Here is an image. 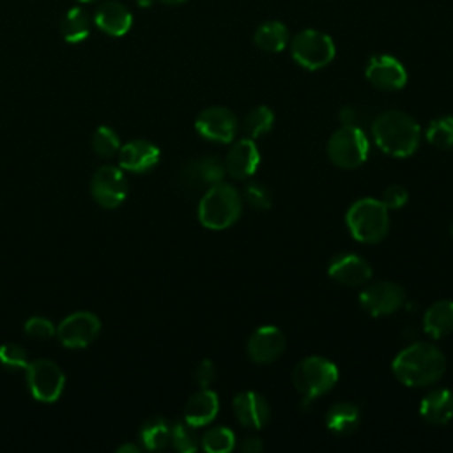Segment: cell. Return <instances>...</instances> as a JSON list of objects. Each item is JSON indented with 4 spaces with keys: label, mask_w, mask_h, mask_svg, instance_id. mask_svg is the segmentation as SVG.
Masks as SVG:
<instances>
[{
    "label": "cell",
    "mask_w": 453,
    "mask_h": 453,
    "mask_svg": "<svg viewBox=\"0 0 453 453\" xmlns=\"http://www.w3.org/2000/svg\"><path fill=\"white\" fill-rule=\"evenodd\" d=\"M391 368L403 386L425 388L444 375L446 357L434 343L414 342L396 354Z\"/></svg>",
    "instance_id": "cell-1"
},
{
    "label": "cell",
    "mask_w": 453,
    "mask_h": 453,
    "mask_svg": "<svg viewBox=\"0 0 453 453\" xmlns=\"http://www.w3.org/2000/svg\"><path fill=\"white\" fill-rule=\"evenodd\" d=\"M372 136L384 154L409 157L419 145V124L405 111H382L372 122Z\"/></svg>",
    "instance_id": "cell-2"
},
{
    "label": "cell",
    "mask_w": 453,
    "mask_h": 453,
    "mask_svg": "<svg viewBox=\"0 0 453 453\" xmlns=\"http://www.w3.org/2000/svg\"><path fill=\"white\" fill-rule=\"evenodd\" d=\"M241 193L223 180L207 188L198 203V219L209 230H225L232 226L241 218Z\"/></svg>",
    "instance_id": "cell-3"
},
{
    "label": "cell",
    "mask_w": 453,
    "mask_h": 453,
    "mask_svg": "<svg viewBox=\"0 0 453 453\" xmlns=\"http://www.w3.org/2000/svg\"><path fill=\"white\" fill-rule=\"evenodd\" d=\"M350 235L365 244L379 242L389 230V212L380 200L359 198L356 200L345 216Z\"/></svg>",
    "instance_id": "cell-4"
},
{
    "label": "cell",
    "mask_w": 453,
    "mask_h": 453,
    "mask_svg": "<svg viewBox=\"0 0 453 453\" xmlns=\"http://www.w3.org/2000/svg\"><path fill=\"white\" fill-rule=\"evenodd\" d=\"M292 382L303 398L310 402L326 395L336 386L338 368L326 357L310 356L296 365L292 372Z\"/></svg>",
    "instance_id": "cell-5"
},
{
    "label": "cell",
    "mask_w": 453,
    "mask_h": 453,
    "mask_svg": "<svg viewBox=\"0 0 453 453\" xmlns=\"http://www.w3.org/2000/svg\"><path fill=\"white\" fill-rule=\"evenodd\" d=\"M370 143L361 127L342 126L327 140V156L333 165L352 170L361 166L368 157Z\"/></svg>",
    "instance_id": "cell-6"
},
{
    "label": "cell",
    "mask_w": 453,
    "mask_h": 453,
    "mask_svg": "<svg viewBox=\"0 0 453 453\" xmlns=\"http://www.w3.org/2000/svg\"><path fill=\"white\" fill-rule=\"evenodd\" d=\"M290 53L301 67L317 71L333 62L336 46L327 34L315 28H306L292 37Z\"/></svg>",
    "instance_id": "cell-7"
},
{
    "label": "cell",
    "mask_w": 453,
    "mask_h": 453,
    "mask_svg": "<svg viewBox=\"0 0 453 453\" xmlns=\"http://www.w3.org/2000/svg\"><path fill=\"white\" fill-rule=\"evenodd\" d=\"M27 386L30 395L42 403H53L62 396L65 388V375L62 368L51 359L28 361L25 368Z\"/></svg>",
    "instance_id": "cell-8"
},
{
    "label": "cell",
    "mask_w": 453,
    "mask_h": 453,
    "mask_svg": "<svg viewBox=\"0 0 453 453\" xmlns=\"http://www.w3.org/2000/svg\"><path fill=\"white\" fill-rule=\"evenodd\" d=\"M90 193L101 207H119L127 196V180L122 168L113 165L99 166L90 179Z\"/></svg>",
    "instance_id": "cell-9"
},
{
    "label": "cell",
    "mask_w": 453,
    "mask_h": 453,
    "mask_svg": "<svg viewBox=\"0 0 453 453\" xmlns=\"http://www.w3.org/2000/svg\"><path fill=\"white\" fill-rule=\"evenodd\" d=\"M99 333L101 320L92 311H74L67 315L57 327V336L67 349L88 347Z\"/></svg>",
    "instance_id": "cell-10"
},
{
    "label": "cell",
    "mask_w": 453,
    "mask_h": 453,
    "mask_svg": "<svg viewBox=\"0 0 453 453\" xmlns=\"http://www.w3.org/2000/svg\"><path fill=\"white\" fill-rule=\"evenodd\" d=\"M237 117L225 106H209L202 110L195 120L196 133L216 143H230L237 133Z\"/></svg>",
    "instance_id": "cell-11"
},
{
    "label": "cell",
    "mask_w": 453,
    "mask_h": 453,
    "mask_svg": "<svg viewBox=\"0 0 453 453\" xmlns=\"http://www.w3.org/2000/svg\"><path fill=\"white\" fill-rule=\"evenodd\" d=\"M359 303L372 317H384L403 306L405 292L393 281H377L361 290Z\"/></svg>",
    "instance_id": "cell-12"
},
{
    "label": "cell",
    "mask_w": 453,
    "mask_h": 453,
    "mask_svg": "<svg viewBox=\"0 0 453 453\" xmlns=\"http://www.w3.org/2000/svg\"><path fill=\"white\" fill-rule=\"evenodd\" d=\"M366 80L380 90H400L407 83V71L403 64L391 55H373L365 69Z\"/></svg>",
    "instance_id": "cell-13"
},
{
    "label": "cell",
    "mask_w": 453,
    "mask_h": 453,
    "mask_svg": "<svg viewBox=\"0 0 453 453\" xmlns=\"http://www.w3.org/2000/svg\"><path fill=\"white\" fill-rule=\"evenodd\" d=\"M285 350V334L276 326H260L251 333L246 352L251 361L265 365L276 361Z\"/></svg>",
    "instance_id": "cell-14"
},
{
    "label": "cell",
    "mask_w": 453,
    "mask_h": 453,
    "mask_svg": "<svg viewBox=\"0 0 453 453\" xmlns=\"http://www.w3.org/2000/svg\"><path fill=\"white\" fill-rule=\"evenodd\" d=\"M226 175L225 163L216 156H202L193 161H189L182 172L180 180L189 189H202L211 188L223 180Z\"/></svg>",
    "instance_id": "cell-15"
},
{
    "label": "cell",
    "mask_w": 453,
    "mask_h": 453,
    "mask_svg": "<svg viewBox=\"0 0 453 453\" xmlns=\"http://www.w3.org/2000/svg\"><path fill=\"white\" fill-rule=\"evenodd\" d=\"M327 274L342 285L361 287L372 278V267L356 253H340L329 262Z\"/></svg>",
    "instance_id": "cell-16"
},
{
    "label": "cell",
    "mask_w": 453,
    "mask_h": 453,
    "mask_svg": "<svg viewBox=\"0 0 453 453\" xmlns=\"http://www.w3.org/2000/svg\"><path fill=\"white\" fill-rule=\"evenodd\" d=\"M225 170L235 180H246L255 173L260 165V152L257 143L251 138H242L235 142L226 157H225Z\"/></svg>",
    "instance_id": "cell-17"
},
{
    "label": "cell",
    "mask_w": 453,
    "mask_h": 453,
    "mask_svg": "<svg viewBox=\"0 0 453 453\" xmlns=\"http://www.w3.org/2000/svg\"><path fill=\"white\" fill-rule=\"evenodd\" d=\"M232 407L237 421L246 428L258 430L269 421L271 416L267 400L257 391H242L235 395Z\"/></svg>",
    "instance_id": "cell-18"
},
{
    "label": "cell",
    "mask_w": 453,
    "mask_h": 453,
    "mask_svg": "<svg viewBox=\"0 0 453 453\" xmlns=\"http://www.w3.org/2000/svg\"><path fill=\"white\" fill-rule=\"evenodd\" d=\"M92 21L106 35L122 37L131 30L133 14L122 2L108 0L96 9Z\"/></svg>",
    "instance_id": "cell-19"
},
{
    "label": "cell",
    "mask_w": 453,
    "mask_h": 453,
    "mask_svg": "<svg viewBox=\"0 0 453 453\" xmlns=\"http://www.w3.org/2000/svg\"><path fill=\"white\" fill-rule=\"evenodd\" d=\"M159 163V149L149 140H131L120 145L119 166L133 173H143Z\"/></svg>",
    "instance_id": "cell-20"
},
{
    "label": "cell",
    "mask_w": 453,
    "mask_h": 453,
    "mask_svg": "<svg viewBox=\"0 0 453 453\" xmlns=\"http://www.w3.org/2000/svg\"><path fill=\"white\" fill-rule=\"evenodd\" d=\"M219 411V398L209 388H200L189 396L184 407V421L195 428L211 425Z\"/></svg>",
    "instance_id": "cell-21"
},
{
    "label": "cell",
    "mask_w": 453,
    "mask_h": 453,
    "mask_svg": "<svg viewBox=\"0 0 453 453\" xmlns=\"http://www.w3.org/2000/svg\"><path fill=\"white\" fill-rule=\"evenodd\" d=\"M419 414L430 425H448L453 419V391L439 388L426 393L419 403Z\"/></svg>",
    "instance_id": "cell-22"
},
{
    "label": "cell",
    "mask_w": 453,
    "mask_h": 453,
    "mask_svg": "<svg viewBox=\"0 0 453 453\" xmlns=\"http://www.w3.org/2000/svg\"><path fill=\"white\" fill-rule=\"evenodd\" d=\"M361 421L359 407L352 402H336L326 412V426L336 435H350Z\"/></svg>",
    "instance_id": "cell-23"
},
{
    "label": "cell",
    "mask_w": 453,
    "mask_h": 453,
    "mask_svg": "<svg viewBox=\"0 0 453 453\" xmlns=\"http://www.w3.org/2000/svg\"><path fill=\"white\" fill-rule=\"evenodd\" d=\"M423 329L432 338H442L453 333V301H435L423 315Z\"/></svg>",
    "instance_id": "cell-24"
},
{
    "label": "cell",
    "mask_w": 453,
    "mask_h": 453,
    "mask_svg": "<svg viewBox=\"0 0 453 453\" xmlns=\"http://www.w3.org/2000/svg\"><path fill=\"white\" fill-rule=\"evenodd\" d=\"M90 16L88 12L76 5V7H71L60 19V34L64 37L65 42L69 44H78L81 41H85L90 34Z\"/></svg>",
    "instance_id": "cell-25"
},
{
    "label": "cell",
    "mask_w": 453,
    "mask_h": 453,
    "mask_svg": "<svg viewBox=\"0 0 453 453\" xmlns=\"http://www.w3.org/2000/svg\"><path fill=\"white\" fill-rule=\"evenodd\" d=\"M288 28L285 27V23L281 21H265L262 23L257 30H255V35H253V41L255 44L264 50V51H269V53H278L281 50L287 48L288 44Z\"/></svg>",
    "instance_id": "cell-26"
},
{
    "label": "cell",
    "mask_w": 453,
    "mask_h": 453,
    "mask_svg": "<svg viewBox=\"0 0 453 453\" xmlns=\"http://www.w3.org/2000/svg\"><path fill=\"white\" fill-rule=\"evenodd\" d=\"M172 425L165 418H150L140 428V441L145 449L157 451L170 444Z\"/></svg>",
    "instance_id": "cell-27"
},
{
    "label": "cell",
    "mask_w": 453,
    "mask_h": 453,
    "mask_svg": "<svg viewBox=\"0 0 453 453\" xmlns=\"http://www.w3.org/2000/svg\"><path fill=\"white\" fill-rule=\"evenodd\" d=\"M200 448L207 453H228L235 448V434L228 426H212L200 437Z\"/></svg>",
    "instance_id": "cell-28"
},
{
    "label": "cell",
    "mask_w": 453,
    "mask_h": 453,
    "mask_svg": "<svg viewBox=\"0 0 453 453\" xmlns=\"http://www.w3.org/2000/svg\"><path fill=\"white\" fill-rule=\"evenodd\" d=\"M274 124V113L269 106H257L253 108L246 117H244V122H242V133L255 140V138H260L264 134H267L271 131Z\"/></svg>",
    "instance_id": "cell-29"
},
{
    "label": "cell",
    "mask_w": 453,
    "mask_h": 453,
    "mask_svg": "<svg viewBox=\"0 0 453 453\" xmlns=\"http://www.w3.org/2000/svg\"><path fill=\"white\" fill-rule=\"evenodd\" d=\"M170 442L180 453H193L200 448V439L196 435V428L186 421H177L172 425Z\"/></svg>",
    "instance_id": "cell-30"
},
{
    "label": "cell",
    "mask_w": 453,
    "mask_h": 453,
    "mask_svg": "<svg viewBox=\"0 0 453 453\" xmlns=\"http://www.w3.org/2000/svg\"><path fill=\"white\" fill-rule=\"evenodd\" d=\"M426 140L439 149H453V117H439L426 127Z\"/></svg>",
    "instance_id": "cell-31"
},
{
    "label": "cell",
    "mask_w": 453,
    "mask_h": 453,
    "mask_svg": "<svg viewBox=\"0 0 453 453\" xmlns=\"http://www.w3.org/2000/svg\"><path fill=\"white\" fill-rule=\"evenodd\" d=\"M92 149L101 157H111L120 150V138L110 126H99L92 134Z\"/></svg>",
    "instance_id": "cell-32"
},
{
    "label": "cell",
    "mask_w": 453,
    "mask_h": 453,
    "mask_svg": "<svg viewBox=\"0 0 453 453\" xmlns=\"http://www.w3.org/2000/svg\"><path fill=\"white\" fill-rule=\"evenodd\" d=\"M30 357L23 345L4 343L0 345V365L7 370H25Z\"/></svg>",
    "instance_id": "cell-33"
},
{
    "label": "cell",
    "mask_w": 453,
    "mask_h": 453,
    "mask_svg": "<svg viewBox=\"0 0 453 453\" xmlns=\"http://www.w3.org/2000/svg\"><path fill=\"white\" fill-rule=\"evenodd\" d=\"M241 196H242V200L250 207H253L257 211H267L271 207V203H273L271 193H269V189L262 182H248L244 186Z\"/></svg>",
    "instance_id": "cell-34"
},
{
    "label": "cell",
    "mask_w": 453,
    "mask_h": 453,
    "mask_svg": "<svg viewBox=\"0 0 453 453\" xmlns=\"http://www.w3.org/2000/svg\"><path fill=\"white\" fill-rule=\"evenodd\" d=\"M25 334L32 336V338H37V340H48L51 336L57 334V327L55 324L46 319V317H30L27 322H25Z\"/></svg>",
    "instance_id": "cell-35"
},
{
    "label": "cell",
    "mask_w": 453,
    "mask_h": 453,
    "mask_svg": "<svg viewBox=\"0 0 453 453\" xmlns=\"http://www.w3.org/2000/svg\"><path fill=\"white\" fill-rule=\"evenodd\" d=\"M407 200H409L407 189L402 188V186H398V184L388 186V188L384 189V193H382V198H380V202L386 205L388 211H389V209H400V207H403V205L407 203Z\"/></svg>",
    "instance_id": "cell-36"
},
{
    "label": "cell",
    "mask_w": 453,
    "mask_h": 453,
    "mask_svg": "<svg viewBox=\"0 0 453 453\" xmlns=\"http://www.w3.org/2000/svg\"><path fill=\"white\" fill-rule=\"evenodd\" d=\"M193 377H195V382L198 384V388H209L211 382L214 380L216 377V368H214V363L211 359H202L195 372H193Z\"/></svg>",
    "instance_id": "cell-37"
},
{
    "label": "cell",
    "mask_w": 453,
    "mask_h": 453,
    "mask_svg": "<svg viewBox=\"0 0 453 453\" xmlns=\"http://www.w3.org/2000/svg\"><path fill=\"white\" fill-rule=\"evenodd\" d=\"M340 120L342 126H354V127H361L366 124V113L363 108L357 106H343L340 111Z\"/></svg>",
    "instance_id": "cell-38"
},
{
    "label": "cell",
    "mask_w": 453,
    "mask_h": 453,
    "mask_svg": "<svg viewBox=\"0 0 453 453\" xmlns=\"http://www.w3.org/2000/svg\"><path fill=\"white\" fill-rule=\"evenodd\" d=\"M241 449L244 453H258V451L264 449V442L258 437H255V435L244 437L242 442H241Z\"/></svg>",
    "instance_id": "cell-39"
},
{
    "label": "cell",
    "mask_w": 453,
    "mask_h": 453,
    "mask_svg": "<svg viewBox=\"0 0 453 453\" xmlns=\"http://www.w3.org/2000/svg\"><path fill=\"white\" fill-rule=\"evenodd\" d=\"M117 453H140V446H136L133 442H124L117 448Z\"/></svg>",
    "instance_id": "cell-40"
},
{
    "label": "cell",
    "mask_w": 453,
    "mask_h": 453,
    "mask_svg": "<svg viewBox=\"0 0 453 453\" xmlns=\"http://www.w3.org/2000/svg\"><path fill=\"white\" fill-rule=\"evenodd\" d=\"M134 2H136L140 7H150L156 0H134Z\"/></svg>",
    "instance_id": "cell-41"
},
{
    "label": "cell",
    "mask_w": 453,
    "mask_h": 453,
    "mask_svg": "<svg viewBox=\"0 0 453 453\" xmlns=\"http://www.w3.org/2000/svg\"><path fill=\"white\" fill-rule=\"evenodd\" d=\"M159 2H163V4H166V5H179V4H182V2H186V0H159Z\"/></svg>",
    "instance_id": "cell-42"
},
{
    "label": "cell",
    "mask_w": 453,
    "mask_h": 453,
    "mask_svg": "<svg viewBox=\"0 0 453 453\" xmlns=\"http://www.w3.org/2000/svg\"><path fill=\"white\" fill-rule=\"evenodd\" d=\"M78 2H81V4H88V2H96V0H78Z\"/></svg>",
    "instance_id": "cell-43"
},
{
    "label": "cell",
    "mask_w": 453,
    "mask_h": 453,
    "mask_svg": "<svg viewBox=\"0 0 453 453\" xmlns=\"http://www.w3.org/2000/svg\"><path fill=\"white\" fill-rule=\"evenodd\" d=\"M451 235H453V223H451Z\"/></svg>",
    "instance_id": "cell-44"
}]
</instances>
